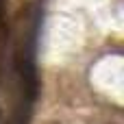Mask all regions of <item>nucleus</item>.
Listing matches in <instances>:
<instances>
[{
  "instance_id": "1",
  "label": "nucleus",
  "mask_w": 124,
  "mask_h": 124,
  "mask_svg": "<svg viewBox=\"0 0 124 124\" xmlns=\"http://www.w3.org/2000/svg\"><path fill=\"white\" fill-rule=\"evenodd\" d=\"M31 116H33V107H26V105H17V109L9 116V120L4 124H28L31 120Z\"/></svg>"
},
{
  "instance_id": "2",
  "label": "nucleus",
  "mask_w": 124,
  "mask_h": 124,
  "mask_svg": "<svg viewBox=\"0 0 124 124\" xmlns=\"http://www.w3.org/2000/svg\"><path fill=\"white\" fill-rule=\"evenodd\" d=\"M7 26V0H0V28Z\"/></svg>"
},
{
  "instance_id": "3",
  "label": "nucleus",
  "mask_w": 124,
  "mask_h": 124,
  "mask_svg": "<svg viewBox=\"0 0 124 124\" xmlns=\"http://www.w3.org/2000/svg\"><path fill=\"white\" fill-rule=\"evenodd\" d=\"M102 124H118V122H102Z\"/></svg>"
}]
</instances>
